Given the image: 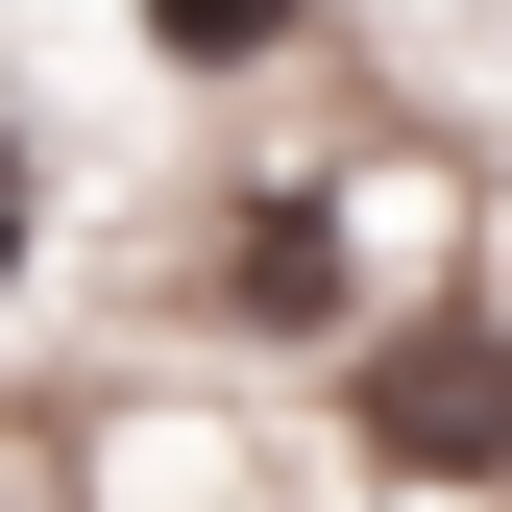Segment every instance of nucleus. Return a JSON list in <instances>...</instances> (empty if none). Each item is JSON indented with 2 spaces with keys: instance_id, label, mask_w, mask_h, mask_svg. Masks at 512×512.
Segmentation results:
<instances>
[{
  "instance_id": "5",
  "label": "nucleus",
  "mask_w": 512,
  "mask_h": 512,
  "mask_svg": "<svg viewBox=\"0 0 512 512\" xmlns=\"http://www.w3.org/2000/svg\"><path fill=\"white\" fill-rule=\"evenodd\" d=\"M0 512H25V488H0Z\"/></svg>"
},
{
  "instance_id": "3",
  "label": "nucleus",
  "mask_w": 512,
  "mask_h": 512,
  "mask_svg": "<svg viewBox=\"0 0 512 512\" xmlns=\"http://www.w3.org/2000/svg\"><path fill=\"white\" fill-rule=\"evenodd\" d=\"M293 25H317V0H122V49H147L171 98H244V74H269Z\"/></svg>"
},
{
  "instance_id": "4",
  "label": "nucleus",
  "mask_w": 512,
  "mask_h": 512,
  "mask_svg": "<svg viewBox=\"0 0 512 512\" xmlns=\"http://www.w3.org/2000/svg\"><path fill=\"white\" fill-rule=\"evenodd\" d=\"M25 244H49V171H25V147H0V293H25Z\"/></svg>"
},
{
  "instance_id": "2",
  "label": "nucleus",
  "mask_w": 512,
  "mask_h": 512,
  "mask_svg": "<svg viewBox=\"0 0 512 512\" xmlns=\"http://www.w3.org/2000/svg\"><path fill=\"white\" fill-rule=\"evenodd\" d=\"M196 317H220V342H366V317H391V293H366V196H342V171H244L220 244H196Z\"/></svg>"
},
{
  "instance_id": "1",
  "label": "nucleus",
  "mask_w": 512,
  "mask_h": 512,
  "mask_svg": "<svg viewBox=\"0 0 512 512\" xmlns=\"http://www.w3.org/2000/svg\"><path fill=\"white\" fill-rule=\"evenodd\" d=\"M342 439H366V488H512V293L488 269L391 293L342 342Z\"/></svg>"
}]
</instances>
